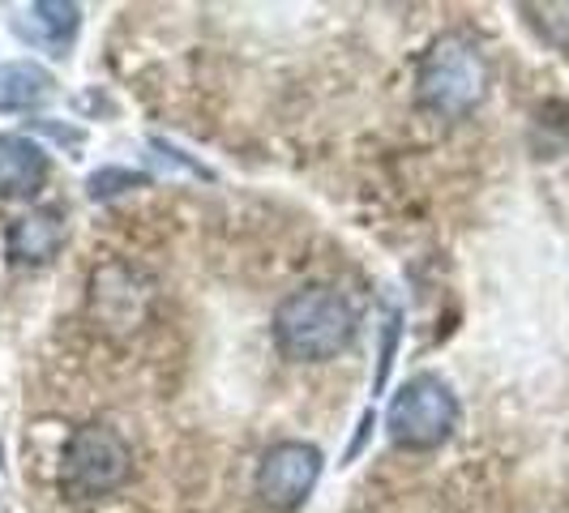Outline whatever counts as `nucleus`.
I'll use <instances>...</instances> for the list:
<instances>
[{"mask_svg":"<svg viewBox=\"0 0 569 513\" xmlns=\"http://www.w3.org/2000/svg\"><path fill=\"white\" fill-rule=\"evenodd\" d=\"M356 309L335 286H305L291 291L274 313V342L287 360L321 364L342 355L356 339Z\"/></svg>","mask_w":569,"mask_h":513,"instance_id":"f257e3e1","label":"nucleus"},{"mask_svg":"<svg viewBox=\"0 0 569 513\" xmlns=\"http://www.w3.org/2000/svg\"><path fill=\"white\" fill-rule=\"evenodd\" d=\"M488 86H492L488 57L467 34H441L425 52L420 73H416V94L437 115L476 112L488 99Z\"/></svg>","mask_w":569,"mask_h":513,"instance_id":"f03ea898","label":"nucleus"},{"mask_svg":"<svg viewBox=\"0 0 569 513\" xmlns=\"http://www.w3.org/2000/svg\"><path fill=\"white\" fill-rule=\"evenodd\" d=\"M133 475V450L129 441L108 424H82L60 454V492L73 501H94L116 487L129 484Z\"/></svg>","mask_w":569,"mask_h":513,"instance_id":"7ed1b4c3","label":"nucleus"},{"mask_svg":"<svg viewBox=\"0 0 569 513\" xmlns=\"http://www.w3.org/2000/svg\"><path fill=\"white\" fill-rule=\"evenodd\" d=\"M386 428H390V441L399 450H437V445H446L458 428L455 390L432 372L411 376L390 402Z\"/></svg>","mask_w":569,"mask_h":513,"instance_id":"20e7f679","label":"nucleus"},{"mask_svg":"<svg viewBox=\"0 0 569 513\" xmlns=\"http://www.w3.org/2000/svg\"><path fill=\"white\" fill-rule=\"evenodd\" d=\"M321 450L309 441H279L270 445L261 462H257V496L261 505L274 513H296L309 496H313L317 480H321Z\"/></svg>","mask_w":569,"mask_h":513,"instance_id":"39448f33","label":"nucleus"},{"mask_svg":"<svg viewBox=\"0 0 569 513\" xmlns=\"http://www.w3.org/2000/svg\"><path fill=\"white\" fill-rule=\"evenodd\" d=\"M138 283H146L138 270L129 265H108L90 279V309L99 321L108 325H124V330H138V321L146 316V304H150V286L138 291Z\"/></svg>","mask_w":569,"mask_h":513,"instance_id":"423d86ee","label":"nucleus"},{"mask_svg":"<svg viewBox=\"0 0 569 513\" xmlns=\"http://www.w3.org/2000/svg\"><path fill=\"white\" fill-rule=\"evenodd\" d=\"M64 210L60 205H39L22 214L13 228H9V261L18 265H48L52 256L64 249Z\"/></svg>","mask_w":569,"mask_h":513,"instance_id":"0eeeda50","label":"nucleus"},{"mask_svg":"<svg viewBox=\"0 0 569 513\" xmlns=\"http://www.w3.org/2000/svg\"><path fill=\"white\" fill-rule=\"evenodd\" d=\"M43 180H48L43 145L22 133H4L0 138V198H34Z\"/></svg>","mask_w":569,"mask_h":513,"instance_id":"6e6552de","label":"nucleus"},{"mask_svg":"<svg viewBox=\"0 0 569 513\" xmlns=\"http://www.w3.org/2000/svg\"><path fill=\"white\" fill-rule=\"evenodd\" d=\"M52 73L34 60H9L0 64V115L30 112L52 94Z\"/></svg>","mask_w":569,"mask_h":513,"instance_id":"1a4fd4ad","label":"nucleus"},{"mask_svg":"<svg viewBox=\"0 0 569 513\" xmlns=\"http://www.w3.org/2000/svg\"><path fill=\"white\" fill-rule=\"evenodd\" d=\"M82 22V9L78 4H64V0H39V4H30L27 13H22V22H18V34L30 39L34 48H64L69 39H73V30Z\"/></svg>","mask_w":569,"mask_h":513,"instance_id":"9d476101","label":"nucleus"},{"mask_svg":"<svg viewBox=\"0 0 569 513\" xmlns=\"http://www.w3.org/2000/svg\"><path fill=\"white\" fill-rule=\"evenodd\" d=\"M522 13L531 18V27L540 30L552 48L569 52V4H522Z\"/></svg>","mask_w":569,"mask_h":513,"instance_id":"9b49d317","label":"nucleus"},{"mask_svg":"<svg viewBox=\"0 0 569 513\" xmlns=\"http://www.w3.org/2000/svg\"><path fill=\"white\" fill-rule=\"evenodd\" d=\"M0 462H4V450H0Z\"/></svg>","mask_w":569,"mask_h":513,"instance_id":"f8f14e48","label":"nucleus"}]
</instances>
